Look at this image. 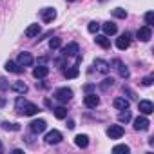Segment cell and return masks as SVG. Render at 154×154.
I'll return each instance as SVG.
<instances>
[{
	"label": "cell",
	"mask_w": 154,
	"mask_h": 154,
	"mask_svg": "<svg viewBox=\"0 0 154 154\" xmlns=\"http://www.w3.org/2000/svg\"><path fill=\"white\" fill-rule=\"evenodd\" d=\"M40 17H42V22L49 24V22H53V20L56 18V9H53V8H44V9L40 11Z\"/></svg>",
	"instance_id": "cell-10"
},
{
	"label": "cell",
	"mask_w": 154,
	"mask_h": 154,
	"mask_svg": "<svg viewBox=\"0 0 154 154\" xmlns=\"http://www.w3.org/2000/svg\"><path fill=\"white\" fill-rule=\"evenodd\" d=\"M129 120H131V111H129V109H123V111L120 112V116H118V122H120V123H127Z\"/></svg>",
	"instance_id": "cell-26"
},
{
	"label": "cell",
	"mask_w": 154,
	"mask_h": 154,
	"mask_svg": "<svg viewBox=\"0 0 154 154\" xmlns=\"http://www.w3.org/2000/svg\"><path fill=\"white\" fill-rule=\"evenodd\" d=\"M6 71L15 72V74H20V72H24V67L18 65V63H15V62H11V60H8L6 62Z\"/></svg>",
	"instance_id": "cell-20"
},
{
	"label": "cell",
	"mask_w": 154,
	"mask_h": 154,
	"mask_svg": "<svg viewBox=\"0 0 154 154\" xmlns=\"http://www.w3.org/2000/svg\"><path fill=\"white\" fill-rule=\"evenodd\" d=\"M123 134H125V129H123L122 125H111V127L107 129V136H109L111 140H120Z\"/></svg>",
	"instance_id": "cell-7"
},
{
	"label": "cell",
	"mask_w": 154,
	"mask_h": 154,
	"mask_svg": "<svg viewBox=\"0 0 154 154\" xmlns=\"http://www.w3.org/2000/svg\"><path fill=\"white\" fill-rule=\"evenodd\" d=\"M40 31H42V29H40V24H31V26L26 29V36H27V38H35V36L40 35Z\"/></svg>",
	"instance_id": "cell-19"
},
{
	"label": "cell",
	"mask_w": 154,
	"mask_h": 154,
	"mask_svg": "<svg viewBox=\"0 0 154 154\" xmlns=\"http://www.w3.org/2000/svg\"><path fill=\"white\" fill-rule=\"evenodd\" d=\"M9 89L11 91H15V93H18V94H26L27 93V85H26V82H13L11 85H9Z\"/></svg>",
	"instance_id": "cell-17"
},
{
	"label": "cell",
	"mask_w": 154,
	"mask_h": 154,
	"mask_svg": "<svg viewBox=\"0 0 154 154\" xmlns=\"http://www.w3.org/2000/svg\"><path fill=\"white\" fill-rule=\"evenodd\" d=\"M136 36H138V40H141V42H149V40L152 38L150 26H143V27H140L138 33H136Z\"/></svg>",
	"instance_id": "cell-13"
},
{
	"label": "cell",
	"mask_w": 154,
	"mask_h": 154,
	"mask_svg": "<svg viewBox=\"0 0 154 154\" xmlns=\"http://www.w3.org/2000/svg\"><path fill=\"white\" fill-rule=\"evenodd\" d=\"M67 129H74V122L72 120H67Z\"/></svg>",
	"instance_id": "cell-38"
},
{
	"label": "cell",
	"mask_w": 154,
	"mask_h": 154,
	"mask_svg": "<svg viewBox=\"0 0 154 154\" xmlns=\"http://www.w3.org/2000/svg\"><path fill=\"white\" fill-rule=\"evenodd\" d=\"M8 89H9V82L0 76V91H8Z\"/></svg>",
	"instance_id": "cell-34"
},
{
	"label": "cell",
	"mask_w": 154,
	"mask_h": 154,
	"mask_svg": "<svg viewBox=\"0 0 154 154\" xmlns=\"http://www.w3.org/2000/svg\"><path fill=\"white\" fill-rule=\"evenodd\" d=\"M112 84H114V80H112V78H105V80L100 84V89H102V91H107L109 87H112Z\"/></svg>",
	"instance_id": "cell-30"
},
{
	"label": "cell",
	"mask_w": 154,
	"mask_h": 154,
	"mask_svg": "<svg viewBox=\"0 0 154 154\" xmlns=\"http://www.w3.org/2000/svg\"><path fill=\"white\" fill-rule=\"evenodd\" d=\"M17 63H18V65H22V67H31V65L35 63V60H33L31 53L24 51V53H20V54H18V60H17Z\"/></svg>",
	"instance_id": "cell-8"
},
{
	"label": "cell",
	"mask_w": 154,
	"mask_h": 154,
	"mask_svg": "<svg viewBox=\"0 0 154 154\" xmlns=\"http://www.w3.org/2000/svg\"><path fill=\"white\" fill-rule=\"evenodd\" d=\"M129 150H131V149H129L127 145H116V147L112 149V152H116V154H118V152H123V154H129Z\"/></svg>",
	"instance_id": "cell-31"
},
{
	"label": "cell",
	"mask_w": 154,
	"mask_h": 154,
	"mask_svg": "<svg viewBox=\"0 0 154 154\" xmlns=\"http://www.w3.org/2000/svg\"><path fill=\"white\" fill-rule=\"evenodd\" d=\"M80 74V69H78V63H74L67 69H63V76L65 78H76V76Z\"/></svg>",
	"instance_id": "cell-18"
},
{
	"label": "cell",
	"mask_w": 154,
	"mask_h": 154,
	"mask_svg": "<svg viewBox=\"0 0 154 154\" xmlns=\"http://www.w3.org/2000/svg\"><path fill=\"white\" fill-rule=\"evenodd\" d=\"M45 143L47 145H58L62 140H63V136H62V132L60 131H56V129H53V131H49L47 134H45Z\"/></svg>",
	"instance_id": "cell-3"
},
{
	"label": "cell",
	"mask_w": 154,
	"mask_h": 154,
	"mask_svg": "<svg viewBox=\"0 0 154 154\" xmlns=\"http://www.w3.org/2000/svg\"><path fill=\"white\" fill-rule=\"evenodd\" d=\"M100 2H105V0H100Z\"/></svg>",
	"instance_id": "cell-42"
},
{
	"label": "cell",
	"mask_w": 154,
	"mask_h": 154,
	"mask_svg": "<svg viewBox=\"0 0 154 154\" xmlns=\"http://www.w3.org/2000/svg\"><path fill=\"white\" fill-rule=\"evenodd\" d=\"M152 80H154V78H152V76H145V78H143V80H141V84H143V85H145V87H149V85H150V84H152Z\"/></svg>",
	"instance_id": "cell-35"
},
{
	"label": "cell",
	"mask_w": 154,
	"mask_h": 154,
	"mask_svg": "<svg viewBox=\"0 0 154 154\" xmlns=\"http://www.w3.org/2000/svg\"><path fill=\"white\" fill-rule=\"evenodd\" d=\"M93 89H96V85H85V91H87V93H91Z\"/></svg>",
	"instance_id": "cell-39"
},
{
	"label": "cell",
	"mask_w": 154,
	"mask_h": 154,
	"mask_svg": "<svg viewBox=\"0 0 154 154\" xmlns=\"http://www.w3.org/2000/svg\"><path fill=\"white\" fill-rule=\"evenodd\" d=\"M138 111L147 116V114H152V112H154V105H152L150 100H141V102L138 103Z\"/></svg>",
	"instance_id": "cell-14"
},
{
	"label": "cell",
	"mask_w": 154,
	"mask_h": 154,
	"mask_svg": "<svg viewBox=\"0 0 154 154\" xmlns=\"http://www.w3.org/2000/svg\"><path fill=\"white\" fill-rule=\"evenodd\" d=\"M84 103H85L87 109H96L98 103H100V98L96 96V93H87L85 98H84Z\"/></svg>",
	"instance_id": "cell-9"
},
{
	"label": "cell",
	"mask_w": 154,
	"mask_h": 154,
	"mask_svg": "<svg viewBox=\"0 0 154 154\" xmlns=\"http://www.w3.org/2000/svg\"><path fill=\"white\" fill-rule=\"evenodd\" d=\"M67 2H74V0H67Z\"/></svg>",
	"instance_id": "cell-41"
},
{
	"label": "cell",
	"mask_w": 154,
	"mask_h": 154,
	"mask_svg": "<svg viewBox=\"0 0 154 154\" xmlns=\"http://www.w3.org/2000/svg\"><path fill=\"white\" fill-rule=\"evenodd\" d=\"M60 45H62V38L54 36V38H51V40H49V49H53V51H54V49H58Z\"/></svg>",
	"instance_id": "cell-27"
},
{
	"label": "cell",
	"mask_w": 154,
	"mask_h": 154,
	"mask_svg": "<svg viewBox=\"0 0 154 154\" xmlns=\"http://www.w3.org/2000/svg\"><path fill=\"white\" fill-rule=\"evenodd\" d=\"M123 93H127V94H129V98H136V94H134V93H132L127 85H123Z\"/></svg>",
	"instance_id": "cell-36"
},
{
	"label": "cell",
	"mask_w": 154,
	"mask_h": 154,
	"mask_svg": "<svg viewBox=\"0 0 154 154\" xmlns=\"http://www.w3.org/2000/svg\"><path fill=\"white\" fill-rule=\"evenodd\" d=\"M80 53V45L76 44V42H71V44H67L63 49H62V56L63 58H69V56H76Z\"/></svg>",
	"instance_id": "cell-4"
},
{
	"label": "cell",
	"mask_w": 154,
	"mask_h": 154,
	"mask_svg": "<svg viewBox=\"0 0 154 154\" xmlns=\"http://www.w3.org/2000/svg\"><path fill=\"white\" fill-rule=\"evenodd\" d=\"M112 17H116V18H127V11L122 9V8H116V9H112Z\"/></svg>",
	"instance_id": "cell-29"
},
{
	"label": "cell",
	"mask_w": 154,
	"mask_h": 154,
	"mask_svg": "<svg viewBox=\"0 0 154 154\" xmlns=\"http://www.w3.org/2000/svg\"><path fill=\"white\" fill-rule=\"evenodd\" d=\"M145 24H147V26H152V24H154V13H152V11L145 13Z\"/></svg>",
	"instance_id": "cell-33"
},
{
	"label": "cell",
	"mask_w": 154,
	"mask_h": 154,
	"mask_svg": "<svg viewBox=\"0 0 154 154\" xmlns=\"http://www.w3.org/2000/svg\"><path fill=\"white\" fill-rule=\"evenodd\" d=\"M129 105H131V103H129V100H127V98H122V96H120V98H116V100H114V107H116V109H120V111L129 109Z\"/></svg>",
	"instance_id": "cell-24"
},
{
	"label": "cell",
	"mask_w": 154,
	"mask_h": 154,
	"mask_svg": "<svg viewBox=\"0 0 154 154\" xmlns=\"http://www.w3.org/2000/svg\"><path fill=\"white\" fill-rule=\"evenodd\" d=\"M94 42H96L100 47H103V49H109V47H111V40L107 38V35H96Z\"/></svg>",
	"instance_id": "cell-22"
},
{
	"label": "cell",
	"mask_w": 154,
	"mask_h": 154,
	"mask_svg": "<svg viewBox=\"0 0 154 154\" xmlns=\"http://www.w3.org/2000/svg\"><path fill=\"white\" fill-rule=\"evenodd\" d=\"M103 33L109 36V35H116V31H118V27H116V24H112V22H105L103 26Z\"/></svg>",
	"instance_id": "cell-23"
},
{
	"label": "cell",
	"mask_w": 154,
	"mask_h": 154,
	"mask_svg": "<svg viewBox=\"0 0 154 154\" xmlns=\"http://www.w3.org/2000/svg\"><path fill=\"white\" fill-rule=\"evenodd\" d=\"M45 129H47L45 120H33V122L29 123V131H31L33 134H40V132H44Z\"/></svg>",
	"instance_id": "cell-6"
},
{
	"label": "cell",
	"mask_w": 154,
	"mask_h": 154,
	"mask_svg": "<svg viewBox=\"0 0 154 154\" xmlns=\"http://www.w3.org/2000/svg\"><path fill=\"white\" fill-rule=\"evenodd\" d=\"M74 143H76V147L85 149V147L89 145V136H87V134H78V136L74 138Z\"/></svg>",
	"instance_id": "cell-21"
},
{
	"label": "cell",
	"mask_w": 154,
	"mask_h": 154,
	"mask_svg": "<svg viewBox=\"0 0 154 154\" xmlns=\"http://www.w3.org/2000/svg\"><path fill=\"white\" fill-rule=\"evenodd\" d=\"M54 98L60 102V103H67L71 98H72V91L69 87H60L54 91Z\"/></svg>",
	"instance_id": "cell-2"
},
{
	"label": "cell",
	"mask_w": 154,
	"mask_h": 154,
	"mask_svg": "<svg viewBox=\"0 0 154 154\" xmlns=\"http://www.w3.org/2000/svg\"><path fill=\"white\" fill-rule=\"evenodd\" d=\"M93 65H94V69H96L98 72H102V74H107V72L111 71V63L105 62V60H102V58H96V60L93 62Z\"/></svg>",
	"instance_id": "cell-12"
},
{
	"label": "cell",
	"mask_w": 154,
	"mask_h": 154,
	"mask_svg": "<svg viewBox=\"0 0 154 154\" xmlns=\"http://www.w3.org/2000/svg\"><path fill=\"white\" fill-rule=\"evenodd\" d=\"M53 112H54V116H56L58 120L67 118V109H65V107H54V109H53Z\"/></svg>",
	"instance_id": "cell-25"
},
{
	"label": "cell",
	"mask_w": 154,
	"mask_h": 154,
	"mask_svg": "<svg viewBox=\"0 0 154 154\" xmlns=\"http://www.w3.org/2000/svg\"><path fill=\"white\" fill-rule=\"evenodd\" d=\"M4 152V145H2V141H0V154Z\"/></svg>",
	"instance_id": "cell-40"
},
{
	"label": "cell",
	"mask_w": 154,
	"mask_h": 154,
	"mask_svg": "<svg viewBox=\"0 0 154 154\" xmlns=\"http://www.w3.org/2000/svg\"><path fill=\"white\" fill-rule=\"evenodd\" d=\"M15 111H17L18 114H22V116H35L40 109H38V105H35V103L27 102L26 98L18 96L17 102H15Z\"/></svg>",
	"instance_id": "cell-1"
},
{
	"label": "cell",
	"mask_w": 154,
	"mask_h": 154,
	"mask_svg": "<svg viewBox=\"0 0 154 154\" xmlns=\"http://www.w3.org/2000/svg\"><path fill=\"white\" fill-rule=\"evenodd\" d=\"M87 29H89V33L96 35V33H98V29H100V24H98V22H91V24L87 26Z\"/></svg>",
	"instance_id": "cell-32"
},
{
	"label": "cell",
	"mask_w": 154,
	"mask_h": 154,
	"mask_svg": "<svg viewBox=\"0 0 154 154\" xmlns=\"http://www.w3.org/2000/svg\"><path fill=\"white\" fill-rule=\"evenodd\" d=\"M129 45H131V33H123L120 35V38H116V47L120 51H125Z\"/></svg>",
	"instance_id": "cell-11"
},
{
	"label": "cell",
	"mask_w": 154,
	"mask_h": 154,
	"mask_svg": "<svg viewBox=\"0 0 154 154\" xmlns=\"http://www.w3.org/2000/svg\"><path fill=\"white\" fill-rule=\"evenodd\" d=\"M149 125H150V122H149V118H147L145 114H141V116H138V118L134 120V129H136V131H147Z\"/></svg>",
	"instance_id": "cell-15"
},
{
	"label": "cell",
	"mask_w": 154,
	"mask_h": 154,
	"mask_svg": "<svg viewBox=\"0 0 154 154\" xmlns=\"http://www.w3.org/2000/svg\"><path fill=\"white\" fill-rule=\"evenodd\" d=\"M47 74H49V67H47V65H42V63H40L38 67H35V69H33V76H35L36 80L45 78Z\"/></svg>",
	"instance_id": "cell-16"
},
{
	"label": "cell",
	"mask_w": 154,
	"mask_h": 154,
	"mask_svg": "<svg viewBox=\"0 0 154 154\" xmlns=\"http://www.w3.org/2000/svg\"><path fill=\"white\" fill-rule=\"evenodd\" d=\"M112 65H114V69L118 71V74L122 76V78H123V80H127V78H129V76H131V72H129V69H127V65H125V63H123L122 60H118V58H116V60H112Z\"/></svg>",
	"instance_id": "cell-5"
},
{
	"label": "cell",
	"mask_w": 154,
	"mask_h": 154,
	"mask_svg": "<svg viewBox=\"0 0 154 154\" xmlns=\"http://www.w3.org/2000/svg\"><path fill=\"white\" fill-rule=\"evenodd\" d=\"M6 103H8V100H6L4 96H0V109H2V107H6Z\"/></svg>",
	"instance_id": "cell-37"
},
{
	"label": "cell",
	"mask_w": 154,
	"mask_h": 154,
	"mask_svg": "<svg viewBox=\"0 0 154 154\" xmlns=\"http://www.w3.org/2000/svg\"><path fill=\"white\" fill-rule=\"evenodd\" d=\"M2 129H4V131H20V125H18V123L4 122V123H2Z\"/></svg>",
	"instance_id": "cell-28"
}]
</instances>
